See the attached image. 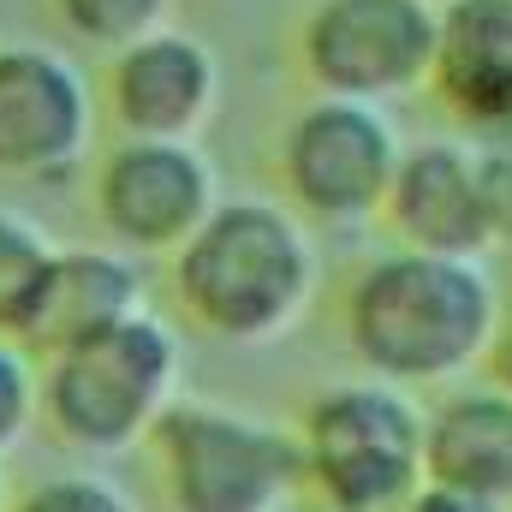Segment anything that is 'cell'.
<instances>
[{
  "instance_id": "7c38bea8",
  "label": "cell",
  "mask_w": 512,
  "mask_h": 512,
  "mask_svg": "<svg viewBox=\"0 0 512 512\" xmlns=\"http://www.w3.org/2000/svg\"><path fill=\"white\" fill-rule=\"evenodd\" d=\"M429 84L483 131L512 137V0H447Z\"/></svg>"
},
{
  "instance_id": "ac0fdd59",
  "label": "cell",
  "mask_w": 512,
  "mask_h": 512,
  "mask_svg": "<svg viewBox=\"0 0 512 512\" xmlns=\"http://www.w3.org/2000/svg\"><path fill=\"white\" fill-rule=\"evenodd\" d=\"M18 512H131V501L108 483H90V477H60V483H42L36 495H24Z\"/></svg>"
},
{
  "instance_id": "7402d4cb",
  "label": "cell",
  "mask_w": 512,
  "mask_h": 512,
  "mask_svg": "<svg viewBox=\"0 0 512 512\" xmlns=\"http://www.w3.org/2000/svg\"><path fill=\"white\" fill-rule=\"evenodd\" d=\"M0 512H6V477H0Z\"/></svg>"
},
{
  "instance_id": "52a82bcc",
  "label": "cell",
  "mask_w": 512,
  "mask_h": 512,
  "mask_svg": "<svg viewBox=\"0 0 512 512\" xmlns=\"http://www.w3.org/2000/svg\"><path fill=\"white\" fill-rule=\"evenodd\" d=\"M393 161H399V137L376 102L322 96L304 114H292V126L280 137V179L322 221L376 215Z\"/></svg>"
},
{
  "instance_id": "8fae6325",
  "label": "cell",
  "mask_w": 512,
  "mask_h": 512,
  "mask_svg": "<svg viewBox=\"0 0 512 512\" xmlns=\"http://www.w3.org/2000/svg\"><path fill=\"white\" fill-rule=\"evenodd\" d=\"M405 251L429 256H477L489 251V209H483V167L459 143H417L393 161L382 197Z\"/></svg>"
},
{
  "instance_id": "e0dca14e",
  "label": "cell",
  "mask_w": 512,
  "mask_h": 512,
  "mask_svg": "<svg viewBox=\"0 0 512 512\" xmlns=\"http://www.w3.org/2000/svg\"><path fill=\"white\" fill-rule=\"evenodd\" d=\"M30 411H36V376H30V364H24V352L0 340V453L24 441Z\"/></svg>"
},
{
  "instance_id": "ffe728a7",
  "label": "cell",
  "mask_w": 512,
  "mask_h": 512,
  "mask_svg": "<svg viewBox=\"0 0 512 512\" xmlns=\"http://www.w3.org/2000/svg\"><path fill=\"white\" fill-rule=\"evenodd\" d=\"M405 512H507V501H489V495H465V489H441V483H423L411 495Z\"/></svg>"
},
{
  "instance_id": "277c9868",
  "label": "cell",
  "mask_w": 512,
  "mask_h": 512,
  "mask_svg": "<svg viewBox=\"0 0 512 512\" xmlns=\"http://www.w3.org/2000/svg\"><path fill=\"white\" fill-rule=\"evenodd\" d=\"M298 447L304 477L340 512H405L423 489V417L387 382L322 393Z\"/></svg>"
},
{
  "instance_id": "2e32d148",
  "label": "cell",
  "mask_w": 512,
  "mask_h": 512,
  "mask_svg": "<svg viewBox=\"0 0 512 512\" xmlns=\"http://www.w3.org/2000/svg\"><path fill=\"white\" fill-rule=\"evenodd\" d=\"M167 6H173V0H54V18H60L78 42L114 54V48H126L137 36L161 30V24H167Z\"/></svg>"
},
{
  "instance_id": "6da1fadb",
  "label": "cell",
  "mask_w": 512,
  "mask_h": 512,
  "mask_svg": "<svg viewBox=\"0 0 512 512\" xmlns=\"http://www.w3.org/2000/svg\"><path fill=\"white\" fill-rule=\"evenodd\" d=\"M495 286L471 256L399 251L352 292V346L387 382H441L483 358Z\"/></svg>"
},
{
  "instance_id": "ba28073f",
  "label": "cell",
  "mask_w": 512,
  "mask_h": 512,
  "mask_svg": "<svg viewBox=\"0 0 512 512\" xmlns=\"http://www.w3.org/2000/svg\"><path fill=\"white\" fill-rule=\"evenodd\" d=\"M215 203L209 155L179 137H126L96 179V215L131 251H179Z\"/></svg>"
},
{
  "instance_id": "5b68a950",
  "label": "cell",
  "mask_w": 512,
  "mask_h": 512,
  "mask_svg": "<svg viewBox=\"0 0 512 512\" xmlns=\"http://www.w3.org/2000/svg\"><path fill=\"white\" fill-rule=\"evenodd\" d=\"M155 441L179 512H274L304 483V447L233 411L167 405Z\"/></svg>"
},
{
  "instance_id": "5bb4252c",
  "label": "cell",
  "mask_w": 512,
  "mask_h": 512,
  "mask_svg": "<svg viewBox=\"0 0 512 512\" xmlns=\"http://www.w3.org/2000/svg\"><path fill=\"white\" fill-rule=\"evenodd\" d=\"M423 483L512 507V399L459 393L423 423Z\"/></svg>"
},
{
  "instance_id": "d6986e66",
  "label": "cell",
  "mask_w": 512,
  "mask_h": 512,
  "mask_svg": "<svg viewBox=\"0 0 512 512\" xmlns=\"http://www.w3.org/2000/svg\"><path fill=\"white\" fill-rule=\"evenodd\" d=\"M483 167V209H489V239L512 245V149L477 155Z\"/></svg>"
},
{
  "instance_id": "44dd1931",
  "label": "cell",
  "mask_w": 512,
  "mask_h": 512,
  "mask_svg": "<svg viewBox=\"0 0 512 512\" xmlns=\"http://www.w3.org/2000/svg\"><path fill=\"white\" fill-rule=\"evenodd\" d=\"M507 399H512V352H507Z\"/></svg>"
},
{
  "instance_id": "9c48e42d",
  "label": "cell",
  "mask_w": 512,
  "mask_h": 512,
  "mask_svg": "<svg viewBox=\"0 0 512 512\" xmlns=\"http://www.w3.org/2000/svg\"><path fill=\"white\" fill-rule=\"evenodd\" d=\"M96 137V96L84 72L36 42L0 48V173L60 179Z\"/></svg>"
},
{
  "instance_id": "4fadbf2b",
  "label": "cell",
  "mask_w": 512,
  "mask_h": 512,
  "mask_svg": "<svg viewBox=\"0 0 512 512\" xmlns=\"http://www.w3.org/2000/svg\"><path fill=\"white\" fill-rule=\"evenodd\" d=\"M143 310V280L126 256L114 251H54L48 256V274L18 322L24 340L60 352L108 322H126Z\"/></svg>"
},
{
  "instance_id": "603a6c76",
  "label": "cell",
  "mask_w": 512,
  "mask_h": 512,
  "mask_svg": "<svg viewBox=\"0 0 512 512\" xmlns=\"http://www.w3.org/2000/svg\"><path fill=\"white\" fill-rule=\"evenodd\" d=\"M429 6H447V0H429Z\"/></svg>"
},
{
  "instance_id": "30bf717a",
  "label": "cell",
  "mask_w": 512,
  "mask_h": 512,
  "mask_svg": "<svg viewBox=\"0 0 512 512\" xmlns=\"http://www.w3.org/2000/svg\"><path fill=\"white\" fill-rule=\"evenodd\" d=\"M221 102V66L215 54L185 30H149L126 48H114L108 66V108L126 137H179L191 143L209 126Z\"/></svg>"
},
{
  "instance_id": "9a60e30c",
  "label": "cell",
  "mask_w": 512,
  "mask_h": 512,
  "mask_svg": "<svg viewBox=\"0 0 512 512\" xmlns=\"http://www.w3.org/2000/svg\"><path fill=\"white\" fill-rule=\"evenodd\" d=\"M48 256H54V245L42 239L36 221L0 209V328L6 334H18V322H24V310L48 274Z\"/></svg>"
},
{
  "instance_id": "8992f818",
  "label": "cell",
  "mask_w": 512,
  "mask_h": 512,
  "mask_svg": "<svg viewBox=\"0 0 512 512\" xmlns=\"http://www.w3.org/2000/svg\"><path fill=\"white\" fill-rule=\"evenodd\" d=\"M435 18L429 0H316L304 18V72L322 96L387 102L429 84L435 66Z\"/></svg>"
},
{
  "instance_id": "3957f363",
  "label": "cell",
  "mask_w": 512,
  "mask_h": 512,
  "mask_svg": "<svg viewBox=\"0 0 512 512\" xmlns=\"http://www.w3.org/2000/svg\"><path fill=\"white\" fill-rule=\"evenodd\" d=\"M179 387V340L143 310L54 352L36 399L72 447L114 453L155 429Z\"/></svg>"
},
{
  "instance_id": "7a4b0ae2",
  "label": "cell",
  "mask_w": 512,
  "mask_h": 512,
  "mask_svg": "<svg viewBox=\"0 0 512 512\" xmlns=\"http://www.w3.org/2000/svg\"><path fill=\"white\" fill-rule=\"evenodd\" d=\"M316 292V251L304 227L274 203H215L209 221L179 245V298L185 310L233 340H280Z\"/></svg>"
}]
</instances>
